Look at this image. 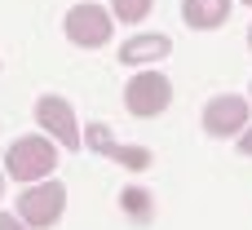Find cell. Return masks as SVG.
<instances>
[{"mask_svg": "<svg viewBox=\"0 0 252 230\" xmlns=\"http://www.w3.org/2000/svg\"><path fill=\"white\" fill-rule=\"evenodd\" d=\"M84 142H89L97 155L120 160L124 168H146V164H151V151H142V146H120V142L111 137V129H106V124H93V129L84 133Z\"/></svg>", "mask_w": 252, "mask_h": 230, "instance_id": "obj_7", "label": "cell"}, {"mask_svg": "<svg viewBox=\"0 0 252 230\" xmlns=\"http://www.w3.org/2000/svg\"><path fill=\"white\" fill-rule=\"evenodd\" d=\"M0 230H27V222L18 213H0Z\"/></svg>", "mask_w": 252, "mask_h": 230, "instance_id": "obj_12", "label": "cell"}, {"mask_svg": "<svg viewBox=\"0 0 252 230\" xmlns=\"http://www.w3.org/2000/svg\"><path fill=\"white\" fill-rule=\"evenodd\" d=\"M58 168V142L53 137H18L13 146H9V155H4V173L13 177V182H27V186H35V182H44L49 173Z\"/></svg>", "mask_w": 252, "mask_h": 230, "instance_id": "obj_1", "label": "cell"}, {"mask_svg": "<svg viewBox=\"0 0 252 230\" xmlns=\"http://www.w3.org/2000/svg\"><path fill=\"white\" fill-rule=\"evenodd\" d=\"M239 151H244V155H252V129H244V142H239Z\"/></svg>", "mask_w": 252, "mask_h": 230, "instance_id": "obj_13", "label": "cell"}, {"mask_svg": "<svg viewBox=\"0 0 252 230\" xmlns=\"http://www.w3.org/2000/svg\"><path fill=\"white\" fill-rule=\"evenodd\" d=\"M168 102H173V84H168V75H159V71H142V75H133V80L124 84V106H128L133 115H142V120L159 115Z\"/></svg>", "mask_w": 252, "mask_h": 230, "instance_id": "obj_2", "label": "cell"}, {"mask_svg": "<svg viewBox=\"0 0 252 230\" xmlns=\"http://www.w3.org/2000/svg\"><path fill=\"white\" fill-rule=\"evenodd\" d=\"M120 204H124V213H128V217H137V222H146V217H151V195H146V191H137V186H128V191L120 195Z\"/></svg>", "mask_w": 252, "mask_h": 230, "instance_id": "obj_10", "label": "cell"}, {"mask_svg": "<svg viewBox=\"0 0 252 230\" xmlns=\"http://www.w3.org/2000/svg\"><path fill=\"white\" fill-rule=\"evenodd\" d=\"M248 44H252V31H248Z\"/></svg>", "mask_w": 252, "mask_h": 230, "instance_id": "obj_15", "label": "cell"}, {"mask_svg": "<svg viewBox=\"0 0 252 230\" xmlns=\"http://www.w3.org/2000/svg\"><path fill=\"white\" fill-rule=\"evenodd\" d=\"M151 4H155V0H111V9H115L120 22H142V18L151 13Z\"/></svg>", "mask_w": 252, "mask_h": 230, "instance_id": "obj_11", "label": "cell"}, {"mask_svg": "<svg viewBox=\"0 0 252 230\" xmlns=\"http://www.w3.org/2000/svg\"><path fill=\"white\" fill-rule=\"evenodd\" d=\"M35 120H40V129H44L58 146H66V151H75V146H80V124H75V111H71V102H66V98L44 93V98L35 102Z\"/></svg>", "mask_w": 252, "mask_h": 230, "instance_id": "obj_4", "label": "cell"}, {"mask_svg": "<svg viewBox=\"0 0 252 230\" xmlns=\"http://www.w3.org/2000/svg\"><path fill=\"white\" fill-rule=\"evenodd\" d=\"M0 195H4V173H0Z\"/></svg>", "mask_w": 252, "mask_h": 230, "instance_id": "obj_14", "label": "cell"}, {"mask_svg": "<svg viewBox=\"0 0 252 230\" xmlns=\"http://www.w3.org/2000/svg\"><path fill=\"white\" fill-rule=\"evenodd\" d=\"M182 18L195 31H213L230 18V0H182Z\"/></svg>", "mask_w": 252, "mask_h": 230, "instance_id": "obj_8", "label": "cell"}, {"mask_svg": "<svg viewBox=\"0 0 252 230\" xmlns=\"http://www.w3.org/2000/svg\"><path fill=\"white\" fill-rule=\"evenodd\" d=\"M244 4H252V0H244Z\"/></svg>", "mask_w": 252, "mask_h": 230, "instance_id": "obj_16", "label": "cell"}, {"mask_svg": "<svg viewBox=\"0 0 252 230\" xmlns=\"http://www.w3.org/2000/svg\"><path fill=\"white\" fill-rule=\"evenodd\" d=\"M159 58H168V40H164V35H133V40L120 49V62H124V66L159 62Z\"/></svg>", "mask_w": 252, "mask_h": 230, "instance_id": "obj_9", "label": "cell"}, {"mask_svg": "<svg viewBox=\"0 0 252 230\" xmlns=\"http://www.w3.org/2000/svg\"><path fill=\"white\" fill-rule=\"evenodd\" d=\"M66 208V191L58 182H40V186H27L18 195V217L31 222V226H53Z\"/></svg>", "mask_w": 252, "mask_h": 230, "instance_id": "obj_3", "label": "cell"}, {"mask_svg": "<svg viewBox=\"0 0 252 230\" xmlns=\"http://www.w3.org/2000/svg\"><path fill=\"white\" fill-rule=\"evenodd\" d=\"M204 129H208L213 137H235V133H244V129H248V102L235 98V93L213 98V102L204 106Z\"/></svg>", "mask_w": 252, "mask_h": 230, "instance_id": "obj_6", "label": "cell"}, {"mask_svg": "<svg viewBox=\"0 0 252 230\" xmlns=\"http://www.w3.org/2000/svg\"><path fill=\"white\" fill-rule=\"evenodd\" d=\"M66 35L80 44V49H97L111 40V13L102 4H75L66 13Z\"/></svg>", "mask_w": 252, "mask_h": 230, "instance_id": "obj_5", "label": "cell"}]
</instances>
